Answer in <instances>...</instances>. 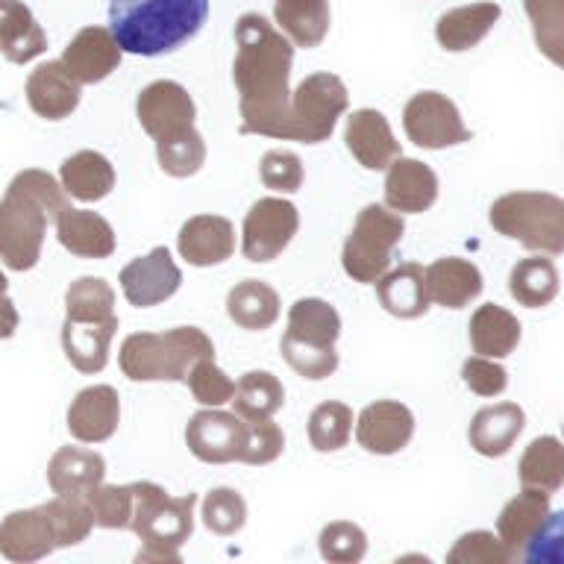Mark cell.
Segmentation results:
<instances>
[{
	"mask_svg": "<svg viewBox=\"0 0 564 564\" xmlns=\"http://www.w3.org/2000/svg\"><path fill=\"white\" fill-rule=\"evenodd\" d=\"M236 65L232 77L241 106V132L280 139L282 118L289 109V77L294 47L268 18L247 12L236 24Z\"/></svg>",
	"mask_w": 564,
	"mask_h": 564,
	"instance_id": "1",
	"label": "cell"
},
{
	"mask_svg": "<svg viewBox=\"0 0 564 564\" xmlns=\"http://www.w3.org/2000/svg\"><path fill=\"white\" fill-rule=\"evenodd\" d=\"M68 206L70 197L47 171L26 167L12 176L0 200V262L9 271H33L42 259L47 224Z\"/></svg>",
	"mask_w": 564,
	"mask_h": 564,
	"instance_id": "2",
	"label": "cell"
},
{
	"mask_svg": "<svg viewBox=\"0 0 564 564\" xmlns=\"http://www.w3.org/2000/svg\"><path fill=\"white\" fill-rule=\"evenodd\" d=\"M209 0H109V33L123 53L165 56L192 42Z\"/></svg>",
	"mask_w": 564,
	"mask_h": 564,
	"instance_id": "3",
	"label": "cell"
},
{
	"mask_svg": "<svg viewBox=\"0 0 564 564\" xmlns=\"http://www.w3.org/2000/svg\"><path fill=\"white\" fill-rule=\"evenodd\" d=\"M200 359H215V344L200 326L132 333L118 352L123 377L132 382H185Z\"/></svg>",
	"mask_w": 564,
	"mask_h": 564,
	"instance_id": "4",
	"label": "cell"
},
{
	"mask_svg": "<svg viewBox=\"0 0 564 564\" xmlns=\"http://www.w3.org/2000/svg\"><path fill=\"white\" fill-rule=\"evenodd\" d=\"M197 494L171 497L156 482H132L130 529L141 538L139 562H180V546L194 532Z\"/></svg>",
	"mask_w": 564,
	"mask_h": 564,
	"instance_id": "5",
	"label": "cell"
},
{
	"mask_svg": "<svg viewBox=\"0 0 564 564\" xmlns=\"http://www.w3.org/2000/svg\"><path fill=\"white\" fill-rule=\"evenodd\" d=\"M491 227L527 250L558 256L564 250V200L550 192H511L491 206Z\"/></svg>",
	"mask_w": 564,
	"mask_h": 564,
	"instance_id": "6",
	"label": "cell"
},
{
	"mask_svg": "<svg viewBox=\"0 0 564 564\" xmlns=\"http://www.w3.org/2000/svg\"><path fill=\"white\" fill-rule=\"evenodd\" d=\"M403 215L379 203H370L359 212L350 236L344 241L341 268L352 282H373L394 264V250L403 241Z\"/></svg>",
	"mask_w": 564,
	"mask_h": 564,
	"instance_id": "7",
	"label": "cell"
},
{
	"mask_svg": "<svg viewBox=\"0 0 564 564\" xmlns=\"http://www.w3.org/2000/svg\"><path fill=\"white\" fill-rule=\"evenodd\" d=\"M347 104H350V95L338 74H329V70L312 74L291 91L280 139L321 144L333 135L338 118L347 112Z\"/></svg>",
	"mask_w": 564,
	"mask_h": 564,
	"instance_id": "8",
	"label": "cell"
},
{
	"mask_svg": "<svg viewBox=\"0 0 564 564\" xmlns=\"http://www.w3.org/2000/svg\"><path fill=\"white\" fill-rule=\"evenodd\" d=\"M135 115H139L141 130L148 132L156 148L188 139L197 132L194 127L197 106H194L188 88L174 79H156L141 88L139 100H135Z\"/></svg>",
	"mask_w": 564,
	"mask_h": 564,
	"instance_id": "9",
	"label": "cell"
},
{
	"mask_svg": "<svg viewBox=\"0 0 564 564\" xmlns=\"http://www.w3.org/2000/svg\"><path fill=\"white\" fill-rule=\"evenodd\" d=\"M300 212L285 197H262L250 206L241 227V253L247 262H273L297 236Z\"/></svg>",
	"mask_w": 564,
	"mask_h": 564,
	"instance_id": "10",
	"label": "cell"
},
{
	"mask_svg": "<svg viewBox=\"0 0 564 564\" xmlns=\"http://www.w3.org/2000/svg\"><path fill=\"white\" fill-rule=\"evenodd\" d=\"M403 130L412 144L423 150L456 148L470 141L458 106L441 91H421L403 109Z\"/></svg>",
	"mask_w": 564,
	"mask_h": 564,
	"instance_id": "11",
	"label": "cell"
},
{
	"mask_svg": "<svg viewBox=\"0 0 564 564\" xmlns=\"http://www.w3.org/2000/svg\"><path fill=\"white\" fill-rule=\"evenodd\" d=\"M247 438V421L236 412H224L220 405L203 409L185 426V444L194 458L206 465H229L241 462Z\"/></svg>",
	"mask_w": 564,
	"mask_h": 564,
	"instance_id": "12",
	"label": "cell"
},
{
	"mask_svg": "<svg viewBox=\"0 0 564 564\" xmlns=\"http://www.w3.org/2000/svg\"><path fill=\"white\" fill-rule=\"evenodd\" d=\"M180 285H183V271L167 247H153L148 256H139L130 264H123L121 271L123 297L135 308L165 303L180 291Z\"/></svg>",
	"mask_w": 564,
	"mask_h": 564,
	"instance_id": "13",
	"label": "cell"
},
{
	"mask_svg": "<svg viewBox=\"0 0 564 564\" xmlns=\"http://www.w3.org/2000/svg\"><path fill=\"white\" fill-rule=\"evenodd\" d=\"M414 438V414L405 403L377 400L361 409L356 417V441L365 453L373 456H394L409 447Z\"/></svg>",
	"mask_w": 564,
	"mask_h": 564,
	"instance_id": "14",
	"label": "cell"
},
{
	"mask_svg": "<svg viewBox=\"0 0 564 564\" xmlns=\"http://www.w3.org/2000/svg\"><path fill=\"white\" fill-rule=\"evenodd\" d=\"M121 56L123 51L109 33V26H83L68 42L59 62L79 86H95L112 77L121 65Z\"/></svg>",
	"mask_w": 564,
	"mask_h": 564,
	"instance_id": "15",
	"label": "cell"
},
{
	"mask_svg": "<svg viewBox=\"0 0 564 564\" xmlns=\"http://www.w3.org/2000/svg\"><path fill=\"white\" fill-rule=\"evenodd\" d=\"M344 144L365 171H386L403 150L391 123L377 109H356L344 123Z\"/></svg>",
	"mask_w": 564,
	"mask_h": 564,
	"instance_id": "16",
	"label": "cell"
},
{
	"mask_svg": "<svg viewBox=\"0 0 564 564\" xmlns=\"http://www.w3.org/2000/svg\"><path fill=\"white\" fill-rule=\"evenodd\" d=\"M53 550L59 546H56L53 523L44 506L9 511L7 518L0 520V555H7L9 562H39V558H47Z\"/></svg>",
	"mask_w": 564,
	"mask_h": 564,
	"instance_id": "17",
	"label": "cell"
},
{
	"mask_svg": "<svg viewBox=\"0 0 564 564\" xmlns=\"http://www.w3.org/2000/svg\"><path fill=\"white\" fill-rule=\"evenodd\" d=\"M26 104L44 121H65L77 112L83 100V86L70 77L68 68L59 59L42 62L39 68L26 77Z\"/></svg>",
	"mask_w": 564,
	"mask_h": 564,
	"instance_id": "18",
	"label": "cell"
},
{
	"mask_svg": "<svg viewBox=\"0 0 564 564\" xmlns=\"http://www.w3.org/2000/svg\"><path fill=\"white\" fill-rule=\"evenodd\" d=\"M121 423V397L112 386L83 388L68 405V432L79 444H104Z\"/></svg>",
	"mask_w": 564,
	"mask_h": 564,
	"instance_id": "19",
	"label": "cell"
},
{
	"mask_svg": "<svg viewBox=\"0 0 564 564\" xmlns=\"http://www.w3.org/2000/svg\"><path fill=\"white\" fill-rule=\"evenodd\" d=\"M438 200V174L421 159L400 156L386 167V206L400 215H421Z\"/></svg>",
	"mask_w": 564,
	"mask_h": 564,
	"instance_id": "20",
	"label": "cell"
},
{
	"mask_svg": "<svg viewBox=\"0 0 564 564\" xmlns=\"http://www.w3.org/2000/svg\"><path fill=\"white\" fill-rule=\"evenodd\" d=\"M176 250L194 268L224 264L236 253V227L220 215H194L180 227Z\"/></svg>",
	"mask_w": 564,
	"mask_h": 564,
	"instance_id": "21",
	"label": "cell"
},
{
	"mask_svg": "<svg viewBox=\"0 0 564 564\" xmlns=\"http://www.w3.org/2000/svg\"><path fill=\"white\" fill-rule=\"evenodd\" d=\"M423 289L435 306L465 308L482 294L485 282L474 262L447 256V259H435L430 268H423Z\"/></svg>",
	"mask_w": 564,
	"mask_h": 564,
	"instance_id": "22",
	"label": "cell"
},
{
	"mask_svg": "<svg viewBox=\"0 0 564 564\" xmlns=\"http://www.w3.org/2000/svg\"><path fill=\"white\" fill-rule=\"evenodd\" d=\"M56 238L77 259H109L115 253L112 224L91 209H62L56 215Z\"/></svg>",
	"mask_w": 564,
	"mask_h": 564,
	"instance_id": "23",
	"label": "cell"
},
{
	"mask_svg": "<svg viewBox=\"0 0 564 564\" xmlns=\"http://www.w3.org/2000/svg\"><path fill=\"white\" fill-rule=\"evenodd\" d=\"M118 333V315L106 321H68L62 324V350L79 373H100L109 365V347Z\"/></svg>",
	"mask_w": 564,
	"mask_h": 564,
	"instance_id": "24",
	"label": "cell"
},
{
	"mask_svg": "<svg viewBox=\"0 0 564 564\" xmlns=\"http://www.w3.org/2000/svg\"><path fill=\"white\" fill-rule=\"evenodd\" d=\"M523 426H527V412L518 403H494L474 414L467 438L479 456L500 458L514 447Z\"/></svg>",
	"mask_w": 564,
	"mask_h": 564,
	"instance_id": "25",
	"label": "cell"
},
{
	"mask_svg": "<svg viewBox=\"0 0 564 564\" xmlns=\"http://www.w3.org/2000/svg\"><path fill=\"white\" fill-rule=\"evenodd\" d=\"M106 479V458L97 449L59 447L47 462V482L59 497H83Z\"/></svg>",
	"mask_w": 564,
	"mask_h": 564,
	"instance_id": "26",
	"label": "cell"
},
{
	"mask_svg": "<svg viewBox=\"0 0 564 564\" xmlns=\"http://www.w3.org/2000/svg\"><path fill=\"white\" fill-rule=\"evenodd\" d=\"M47 51V35L21 0H0V53L12 65H26Z\"/></svg>",
	"mask_w": 564,
	"mask_h": 564,
	"instance_id": "27",
	"label": "cell"
},
{
	"mask_svg": "<svg viewBox=\"0 0 564 564\" xmlns=\"http://www.w3.org/2000/svg\"><path fill=\"white\" fill-rule=\"evenodd\" d=\"M59 183L74 200L97 203L112 194L115 167L97 150H77L59 165Z\"/></svg>",
	"mask_w": 564,
	"mask_h": 564,
	"instance_id": "28",
	"label": "cell"
},
{
	"mask_svg": "<svg viewBox=\"0 0 564 564\" xmlns=\"http://www.w3.org/2000/svg\"><path fill=\"white\" fill-rule=\"evenodd\" d=\"M467 335H470V347H474L476 356L506 359V356L518 350L523 326H520L518 315H511L509 308L497 306V303H485L470 317Z\"/></svg>",
	"mask_w": 564,
	"mask_h": 564,
	"instance_id": "29",
	"label": "cell"
},
{
	"mask_svg": "<svg viewBox=\"0 0 564 564\" xmlns=\"http://www.w3.org/2000/svg\"><path fill=\"white\" fill-rule=\"evenodd\" d=\"M379 306L386 308L388 315L414 321L430 312V297L423 289V268L414 262H405L400 268H388L377 282Z\"/></svg>",
	"mask_w": 564,
	"mask_h": 564,
	"instance_id": "30",
	"label": "cell"
},
{
	"mask_svg": "<svg viewBox=\"0 0 564 564\" xmlns=\"http://www.w3.org/2000/svg\"><path fill=\"white\" fill-rule=\"evenodd\" d=\"M500 15L502 9L497 3H470V7L449 9L435 24V39L444 51H470L491 33Z\"/></svg>",
	"mask_w": 564,
	"mask_h": 564,
	"instance_id": "31",
	"label": "cell"
},
{
	"mask_svg": "<svg viewBox=\"0 0 564 564\" xmlns=\"http://www.w3.org/2000/svg\"><path fill=\"white\" fill-rule=\"evenodd\" d=\"M227 315L247 333L271 329L280 321V294L262 280H241L229 289Z\"/></svg>",
	"mask_w": 564,
	"mask_h": 564,
	"instance_id": "32",
	"label": "cell"
},
{
	"mask_svg": "<svg viewBox=\"0 0 564 564\" xmlns=\"http://www.w3.org/2000/svg\"><path fill=\"white\" fill-rule=\"evenodd\" d=\"M546 514H550V494L538 488H523L514 500L506 502V509L497 518V535L514 553V558L544 523Z\"/></svg>",
	"mask_w": 564,
	"mask_h": 564,
	"instance_id": "33",
	"label": "cell"
},
{
	"mask_svg": "<svg viewBox=\"0 0 564 564\" xmlns=\"http://www.w3.org/2000/svg\"><path fill=\"white\" fill-rule=\"evenodd\" d=\"M273 21L297 47H317L329 33V0H276Z\"/></svg>",
	"mask_w": 564,
	"mask_h": 564,
	"instance_id": "34",
	"label": "cell"
},
{
	"mask_svg": "<svg viewBox=\"0 0 564 564\" xmlns=\"http://www.w3.org/2000/svg\"><path fill=\"white\" fill-rule=\"evenodd\" d=\"M341 335V315L333 303L321 297H300L289 308V329L285 338L315 347H335Z\"/></svg>",
	"mask_w": 564,
	"mask_h": 564,
	"instance_id": "35",
	"label": "cell"
},
{
	"mask_svg": "<svg viewBox=\"0 0 564 564\" xmlns=\"http://www.w3.org/2000/svg\"><path fill=\"white\" fill-rule=\"evenodd\" d=\"M509 294L527 308H544L558 297V268L546 256L520 259L509 273Z\"/></svg>",
	"mask_w": 564,
	"mask_h": 564,
	"instance_id": "36",
	"label": "cell"
},
{
	"mask_svg": "<svg viewBox=\"0 0 564 564\" xmlns=\"http://www.w3.org/2000/svg\"><path fill=\"white\" fill-rule=\"evenodd\" d=\"M229 403L238 417L262 421V417H273L285 405V388L271 370H247L245 377H238Z\"/></svg>",
	"mask_w": 564,
	"mask_h": 564,
	"instance_id": "37",
	"label": "cell"
},
{
	"mask_svg": "<svg viewBox=\"0 0 564 564\" xmlns=\"http://www.w3.org/2000/svg\"><path fill=\"white\" fill-rule=\"evenodd\" d=\"M520 485L555 494L564 485V447L555 435H541L520 456Z\"/></svg>",
	"mask_w": 564,
	"mask_h": 564,
	"instance_id": "38",
	"label": "cell"
},
{
	"mask_svg": "<svg viewBox=\"0 0 564 564\" xmlns=\"http://www.w3.org/2000/svg\"><path fill=\"white\" fill-rule=\"evenodd\" d=\"M352 438V409L341 400H326L308 414V441L317 453H338Z\"/></svg>",
	"mask_w": 564,
	"mask_h": 564,
	"instance_id": "39",
	"label": "cell"
},
{
	"mask_svg": "<svg viewBox=\"0 0 564 564\" xmlns=\"http://www.w3.org/2000/svg\"><path fill=\"white\" fill-rule=\"evenodd\" d=\"M68 321H106L115 317V291L104 276H79L65 291Z\"/></svg>",
	"mask_w": 564,
	"mask_h": 564,
	"instance_id": "40",
	"label": "cell"
},
{
	"mask_svg": "<svg viewBox=\"0 0 564 564\" xmlns=\"http://www.w3.org/2000/svg\"><path fill=\"white\" fill-rule=\"evenodd\" d=\"M203 527L220 538H229L241 532L247 523V502L236 488H212L203 497L200 509Z\"/></svg>",
	"mask_w": 564,
	"mask_h": 564,
	"instance_id": "41",
	"label": "cell"
},
{
	"mask_svg": "<svg viewBox=\"0 0 564 564\" xmlns=\"http://www.w3.org/2000/svg\"><path fill=\"white\" fill-rule=\"evenodd\" d=\"M91 523L100 529H130L132 520V482L130 485H97L86 494Z\"/></svg>",
	"mask_w": 564,
	"mask_h": 564,
	"instance_id": "42",
	"label": "cell"
},
{
	"mask_svg": "<svg viewBox=\"0 0 564 564\" xmlns=\"http://www.w3.org/2000/svg\"><path fill=\"white\" fill-rule=\"evenodd\" d=\"M317 550L321 558L333 564H356L368 553V535L359 523L350 520H333L321 529L317 535Z\"/></svg>",
	"mask_w": 564,
	"mask_h": 564,
	"instance_id": "43",
	"label": "cell"
},
{
	"mask_svg": "<svg viewBox=\"0 0 564 564\" xmlns=\"http://www.w3.org/2000/svg\"><path fill=\"white\" fill-rule=\"evenodd\" d=\"M44 511L53 523V535H56V546H74L79 541H86L88 532L95 529L88 506L83 497H53L51 502H44Z\"/></svg>",
	"mask_w": 564,
	"mask_h": 564,
	"instance_id": "44",
	"label": "cell"
},
{
	"mask_svg": "<svg viewBox=\"0 0 564 564\" xmlns=\"http://www.w3.org/2000/svg\"><path fill=\"white\" fill-rule=\"evenodd\" d=\"M282 359L289 361V368L303 379H312V382H321V379L333 377L338 370V352L335 347H315V344H300L291 341L282 335L280 341Z\"/></svg>",
	"mask_w": 564,
	"mask_h": 564,
	"instance_id": "45",
	"label": "cell"
},
{
	"mask_svg": "<svg viewBox=\"0 0 564 564\" xmlns=\"http://www.w3.org/2000/svg\"><path fill=\"white\" fill-rule=\"evenodd\" d=\"M514 562V553L502 544L500 535L476 529L456 541V546L447 553V564H509Z\"/></svg>",
	"mask_w": 564,
	"mask_h": 564,
	"instance_id": "46",
	"label": "cell"
},
{
	"mask_svg": "<svg viewBox=\"0 0 564 564\" xmlns=\"http://www.w3.org/2000/svg\"><path fill=\"white\" fill-rule=\"evenodd\" d=\"M185 386L192 388L194 400L200 405H224L232 400V391H236V382L227 377V370H220L215 365V359H200L188 370V379H185Z\"/></svg>",
	"mask_w": 564,
	"mask_h": 564,
	"instance_id": "47",
	"label": "cell"
},
{
	"mask_svg": "<svg viewBox=\"0 0 564 564\" xmlns=\"http://www.w3.org/2000/svg\"><path fill=\"white\" fill-rule=\"evenodd\" d=\"M259 176L264 188L276 194H294L303 185V162L294 150H268L259 162Z\"/></svg>",
	"mask_w": 564,
	"mask_h": 564,
	"instance_id": "48",
	"label": "cell"
},
{
	"mask_svg": "<svg viewBox=\"0 0 564 564\" xmlns=\"http://www.w3.org/2000/svg\"><path fill=\"white\" fill-rule=\"evenodd\" d=\"M285 449V435L273 423V417H262V421H247V438L241 462L245 465H271L282 456Z\"/></svg>",
	"mask_w": 564,
	"mask_h": 564,
	"instance_id": "49",
	"label": "cell"
},
{
	"mask_svg": "<svg viewBox=\"0 0 564 564\" xmlns=\"http://www.w3.org/2000/svg\"><path fill=\"white\" fill-rule=\"evenodd\" d=\"M523 558L532 564H562L564 558V511H550L538 532L523 546Z\"/></svg>",
	"mask_w": 564,
	"mask_h": 564,
	"instance_id": "50",
	"label": "cell"
},
{
	"mask_svg": "<svg viewBox=\"0 0 564 564\" xmlns=\"http://www.w3.org/2000/svg\"><path fill=\"white\" fill-rule=\"evenodd\" d=\"M529 18L535 21L538 47L553 62H562L558 44H562V0H527Z\"/></svg>",
	"mask_w": 564,
	"mask_h": 564,
	"instance_id": "51",
	"label": "cell"
},
{
	"mask_svg": "<svg viewBox=\"0 0 564 564\" xmlns=\"http://www.w3.org/2000/svg\"><path fill=\"white\" fill-rule=\"evenodd\" d=\"M462 379L479 397H500L509 388V370L502 368L500 359H488V356H470L462 365Z\"/></svg>",
	"mask_w": 564,
	"mask_h": 564,
	"instance_id": "52",
	"label": "cell"
},
{
	"mask_svg": "<svg viewBox=\"0 0 564 564\" xmlns=\"http://www.w3.org/2000/svg\"><path fill=\"white\" fill-rule=\"evenodd\" d=\"M9 280L0 271V341H7L12 335L18 333V324H21V317H18V308L12 303V297L7 294Z\"/></svg>",
	"mask_w": 564,
	"mask_h": 564,
	"instance_id": "53",
	"label": "cell"
}]
</instances>
